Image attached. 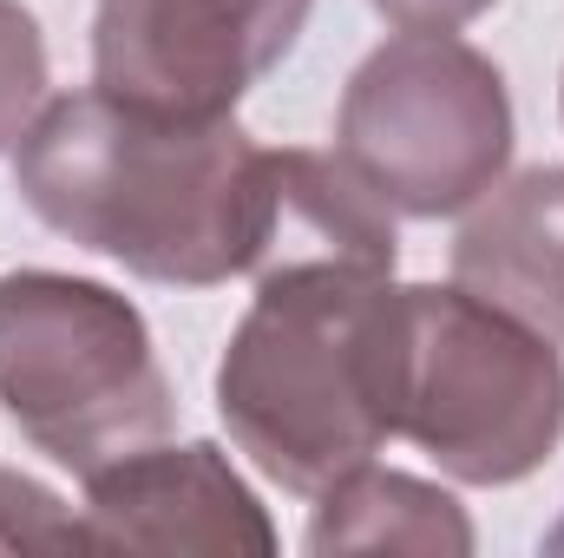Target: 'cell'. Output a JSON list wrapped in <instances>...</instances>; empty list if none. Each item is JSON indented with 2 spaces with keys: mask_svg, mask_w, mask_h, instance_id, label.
<instances>
[{
  "mask_svg": "<svg viewBox=\"0 0 564 558\" xmlns=\"http://www.w3.org/2000/svg\"><path fill=\"white\" fill-rule=\"evenodd\" d=\"M13 191L46 230L132 277L217 289L263 264L276 151L237 119H171L86 86L20 132Z\"/></svg>",
  "mask_w": 564,
  "mask_h": 558,
  "instance_id": "cell-1",
  "label": "cell"
},
{
  "mask_svg": "<svg viewBox=\"0 0 564 558\" xmlns=\"http://www.w3.org/2000/svg\"><path fill=\"white\" fill-rule=\"evenodd\" d=\"M408 282L348 264L257 277L217 362V420L282 493L315 500L394 440Z\"/></svg>",
  "mask_w": 564,
  "mask_h": 558,
  "instance_id": "cell-2",
  "label": "cell"
},
{
  "mask_svg": "<svg viewBox=\"0 0 564 558\" xmlns=\"http://www.w3.org/2000/svg\"><path fill=\"white\" fill-rule=\"evenodd\" d=\"M0 408L33 453L66 473L171 433V382L139 302L66 270L0 277Z\"/></svg>",
  "mask_w": 564,
  "mask_h": 558,
  "instance_id": "cell-3",
  "label": "cell"
},
{
  "mask_svg": "<svg viewBox=\"0 0 564 558\" xmlns=\"http://www.w3.org/2000/svg\"><path fill=\"white\" fill-rule=\"evenodd\" d=\"M394 433L459 486H519L564 440V355L459 282H408Z\"/></svg>",
  "mask_w": 564,
  "mask_h": 558,
  "instance_id": "cell-4",
  "label": "cell"
},
{
  "mask_svg": "<svg viewBox=\"0 0 564 558\" xmlns=\"http://www.w3.org/2000/svg\"><path fill=\"white\" fill-rule=\"evenodd\" d=\"M506 73L459 33H394L341 86L335 158L394 217H459L512 164Z\"/></svg>",
  "mask_w": 564,
  "mask_h": 558,
  "instance_id": "cell-5",
  "label": "cell"
},
{
  "mask_svg": "<svg viewBox=\"0 0 564 558\" xmlns=\"http://www.w3.org/2000/svg\"><path fill=\"white\" fill-rule=\"evenodd\" d=\"M315 0H99L93 86L171 119H237L295 53Z\"/></svg>",
  "mask_w": 564,
  "mask_h": 558,
  "instance_id": "cell-6",
  "label": "cell"
},
{
  "mask_svg": "<svg viewBox=\"0 0 564 558\" xmlns=\"http://www.w3.org/2000/svg\"><path fill=\"white\" fill-rule=\"evenodd\" d=\"M79 526L93 552H276V526L217 440H144L86 473Z\"/></svg>",
  "mask_w": 564,
  "mask_h": 558,
  "instance_id": "cell-7",
  "label": "cell"
},
{
  "mask_svg": "<svg viewBox=\"0 0 564 558\" xmlns=\"http://www.w3.org/2000/svg\"><path fill=\"white\" fill-rule=\"evenodd\" d=\"M453 282L564 342V164L512 171L466 211Z\"/></svg>",
  "mask_w": 564,
  "mask_h": 558,
  "instance_id": "cell-8",
  "label": "cell"
},
{
  "mask_svg": "<svg viewBox=\"0 0 564 558\" xmlns=\"http://www.w3.org/2000/svg\"><path fill=\"white\" fill-rule=\"evenodd\" d=\"M302 546L315 558H328V552L466 558L473 552V519H466V506L446 486L368 460V466H355V473H341L335 486L315 493Z\"/></svg>",
  "mask_w": 564,
  "mask_h": 558,
  "instance_id": "cell-9",
  "label": "cell"
},
{
  "mask_svg": "<svg viewBox=\"0 0 564 558\" xmlns=\"http://www.w3.org/2000/svg\"><path fill=\"white\" fill-rule=\"evenodd\" d=\"M46 106V33L26 0H0V158Z\"/></svg>",
  "mask_w": 564,
  "mask_h": 558,
  "instance_id": "cell-10",
  "label": "cell"
},
{
  "mask_svg": "<svg viewBox=\"0 0 564 558\" xmlns=\"http://www.w3.org/2000/svg\"><path fill=\"white\" fill-rule=\"evenodd\" d=\"M0 552H93V539L53 486L0 466Z\"/></svg>",
  "mask_w": 564,
  "mask_h": 558,
  "instance_id": "cell-11",
  "label": "cell"
},
{
  "mask_svg": "<svg viewBox=\"0 0 564 558\" xmlns=\"http://www.w3.org/2000/svg\"><path fill=\"white\" fill-rule=\"evenodd\" d=\"M368 7L401 33H459L479 13H492L499 0H368Z\"/></svg>",
  "mask_w": 564,
  "mask_h": 558,
  "instance_id": "cell-12",
  "label": "cell"
},
{
  "mask_svg": "<svg viewBox=\"0 0 564 558\" xmlns=\"http://www.w3.org/2000/svg\"><path fill=\"white\" fill-rule=\"evenodd\" d=\"M545 552H564V519L552 526V533H545Z\"/></svg>",
  "mask_w": 564,
  "mask_h": 558,
  "instance_id": "cell-13",
  "label": "cell"
},
{
  "mask_svg": "<svg viewBox=\"0 0 564 558\" xmlns=\"http://www.w3.org/2000/svg\"><path fill=\"white\" fill-rule=\"evenodd\" d=\"M558 112H564V86H558Z\"/></svg>",
  "mask_w": 564,
  "mask_h": 558,
  "instance_id": "cell-14",
  "label": "cell"
}]
</instances>
